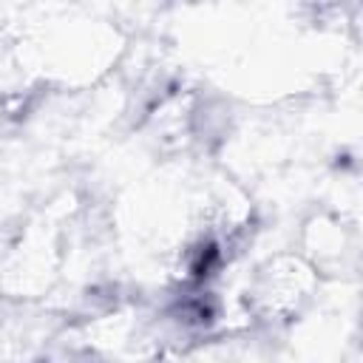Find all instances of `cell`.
<instances>
[{"label": "cell", "instance_id": "6da1fadb", "mask_svg": "<svg viewBox=\"0 0 363 363\" xmlns=\"http://www.w3.org/2000/svg\"><path fill=\"white\" fill-rule=\"evenodd\" d=\"M306 289H309L306 269H301L295 261H289L286 267H269L258 278L255 298L267 312L284 315V312L298 309V303L306 298Z\"/></svg>", "mask_w": 363, "mask_h": 363}]
</instances>
